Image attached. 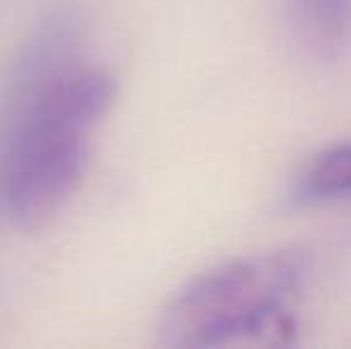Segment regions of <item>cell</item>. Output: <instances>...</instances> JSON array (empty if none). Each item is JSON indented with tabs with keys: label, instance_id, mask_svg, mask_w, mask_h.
<instances>
[{
	"label": "cell",
	"instance_id": "1",
	"mask_svg": "<svg viewBox=\"0 0 351 349\" xmlns=\"http://www.w3.org/2000/svg\"><path fill=\"white\" fill-rule=\"evenodd\" d=\"M115 98L110 72L72 67L5 117L0 204L14 228L32 232L65 208L86 175L93 130Z\"/></svg>",
	"mask_w": 351,
	"mask_h": 349
},
{
	"label": "cell",
	"instance_id": "2",
	"mask_svg": "<svg viewBox=\"0 0 351 349\" xmlns=\"http://www.w3.org/2000/svg\"><path fill=\"white\" fill-rule=\"evenodd\" d=\"M304 261L294 252L258 254L220 263L184 285L158 321L165 347L289 345Z\"/></svg>",
	"mask_w": 351,
	"mask_h": 349
},
{
	"label": "cell",
	"instance_id": "3",
	"mask_svg": "<svg viewBox=\"0 0 351 349\" xmlns=\"http://www.w3.org/2000/svg\"><path fill=\"white\" fill-rule=\"evenodd\" d=\"M351 194V141L315 156L296 182V196L304 201H328Z\"/></svg>",
	"mask_w": 351,
	"mask_h": 349
},
{
	"label": "cell",
	"instance_id": "4",
	"mask_svg": "<svg viewBox=\"0 0 351 349\" xmlns=\"http://www.w3.org/2000/svg\"><path fill=\"white\" fill-rule=\"evenodd\" d=\"M294 10L313 46L332 53L351 38V0H294Z\"/></svg>",
	"mask_w": 351,
	"mask_h": 349
}]
</instances>
